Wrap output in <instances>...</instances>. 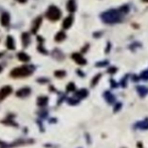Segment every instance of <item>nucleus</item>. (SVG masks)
Instances as JSON below:
<instances>
[{"mask_svg": "<svg viewBox=\"0 0 148 148\" xmlns=\"http://www.w3.org/2000/svg\"><path fill=\"white\" fill-rule=\"evenodd\" d=\"M101 18L105 23L107 24H114L121 22L123 19L122 14L120 13L118 9H111L103 12L101 14Z\"/></svg>", "mask_w": 148, "mask_h": 148, "instance_id": "nucleus-1", "label": "nucleus"}, {"mask_svg": "<svg viewBox=\"0 0 148 148\" xmlns=\"http://www.w3.org/2000/svg\"><path fill=\"white\" fill-rule=\"evenodd\" d=\"M34 66H21L14 68L10 72V77L13 79H22L29 77L34 72Z\"/></svg>", "mask_w": 148, "mask_h": 148, "instance_id": "nucleus-2", "label": "nucleus"}, {"mask_svg": "<svg viewBox=\"0 0 148 148\" xmlns=\"http://www.w3.org/2000/svg\"><path fill=\"white\" fill-rule=\"evenodd\" d=\"M35 141L34 139H16L13 142H5L3 140H0V148H15L22 145H29L33 144Z\"/></svg>", "mask_w": 148, "mask_h": 148, "instance_id": "nucleus-3", "label": "nucleus"}, {"mask_svg": "<svg viewBox=\"0 0 148 148\" xmlns=\"http://www.w3.org/2000/svg\"><path fill=\"white\" fill-rule=\"evenodd\" d=\"M45 16L51 21H58L62 17V11L58 6L51 5L45 12Z\"/></svg>", "mask_w": 148, "mask_h": 148, "instance_id": "nucleus-4", "label": "nucleus"}, {"mask_svg": "<svg viewBox=\"0 0 148 148\" xmlns=\"http://www.w3.org/2000/svg\"><path fill=\"white\" fill-rule=\"evenodd\" d=\"M14 118H15V116H14L13 114H8L7 117L4 119V120L0 121V123H1V124L6 125V126L18 127V124L15 122V121H14Z\"/></svg>", "mask_w": 148, "mask_h": 148, "instance_id": "nucleus-5", "label": "nucleus"}, {"mask_svg": "<svg viewBox=\"0 0 148 148\" xmlns=\"http://www.w3.org/2000/svg\"><path fill=\"white\" fill-rule=\"evenodd\" d=\"M13 92L11 86H4L0 89V102L3 101L6 97H8L9 95H11V93Z\"/></svg>", "mask_w": 148, "mask_h": 148, "instance_id": "nucleus-6", "label": "nucleus"}, {"mask_svg": "<svg viewBox=\"0 0 148 148\" xmlns=\"http://www.w3.org/2000/svg\"><path fill=\"white\" fill-rule=\"evenodd\" d=\"M41 23H42V16H37L32 22V26H31V33L35 34L38 31L39 27H40Z\"/></svg>", "mask_w": 148, "mask_h": 148, "instance_id": "nucleus-7", "label": "nucleus"}, {"mask_svg": "<svg viewBox=\"0 0 148 148\" xmlns=\"http://www.w3.org/2000/svg\"><path fill=\"white\" fill-rule=\"evenodd\" d=\"M30 93H31V89L29 87H23V88H20L19 90H17L15 95L18 98H26L30 95Z\"/></svg>", "mask_w": 148, "mask_h": 148, "instance_id": "nucleus-8", "label": "nucleus"}, {"mask_svg": "<svg viewBox=\"0 0 148 148\" xmlns=\"http://www.w3.org/2000/svg\"><path fill=\"white\" fill-rule=\"evenodd\" d=\"M72 59L75 60V62H77L78 64H80V66H84V64H87V60H85V58L83 57L81 53H75L72 55Z\"/></svg>", "mask_w": 148, "mask_h": 148, "instance_id": "nucleus-9", "label": "nucleus"}, {"mask_svg": "<svg viewBox=\"0 0 148 148\" xmlns=\"http://www.w3.org/2000/svg\"><path fill=\"white\" fill-rule=\"evenodd\" d=\"M0 23L4 26V27H7L10 23V15L7 12H3L0 16Z\"/></svg>", "mask_w": 148, "mask_h": 148, "instance_id": "nucleus-10", "label": "nucleus"}, {"mask_svg": "<svg viewBox=\"0 0 148 148\" xmlns=\"http://www.w3.org/2000/svg\"><path fill=\"white\" fill-rule=\"evenodd\" d=\"M47 103H49V98H47V96H39V97L37 98V100H36L37 106H38V107H40V108L47 107Z\"/></svg>", "mask_w": 148, "mask_h": 148, "instance_id": "nucleus-11", "label": "nucleus"}, {"mask_svg": "<svg viewBox=\"0 0 148 148\" xmlns=\"http://www.w3.org/2000/svg\"><path fill=\"white\" fill-rule=\"evenodd\" d=\"M73 22H74V17H73L72 15L66 17L64 21H62V28H64V29H69V28L72 26Z\"/></svg>", "mask_w": 148, "mask_h": 148, "instance_id": "nucleus-12", "label": "nucleus"}, {"mask_svg": "<svg viewBox=\"0 0 148 148\" xmlns=\"http://www.w3.org/2000/svg\"><path fill=\"white\" fill-rule=\"evenodd\" d=\"M21 40H22V47H27L30 43V35L28 32H23L21 34Z\"/></svg>", "mask_w": 148, "mask_h": 148, "instance_id": "nucleus-13", "label": "nucleus"}, {"mask_svg": "<svg viewBox=\"0 0 148 148\" xmlns=\"http://www.w3.org/2000/svg\"><path fill=\"white\" fill-rule=\"evenodd\" d=\"M6 47L10 51H14L15 49V42H14V39L11 35H8L6 37Z\"/></svg>", "mask_w": 148, "mask_h": 148, "instance_id": "nucleus-14", "label": "nucleus"}, {"mask_svg": "<svg viewBox=\"0 0 148 148\" xmlns=\"http://www.w3.org/2000/svg\"><path fill=\"white\" fill-rule=\"evenodd\" d=\"M51 56L53 57V59L58 60H62L64 59V55L62 53V51L59 49H55L51 53Z\"/></svg>", "mask_w": 148, "mask_h": 148, "instance_id": "nucleus-15", "label": "nucleus"}, {"mask_svg": "<svg viewBox=\"0 0 148 148\" xmlns=\"http://www.w3.org/2000/svg\"><path fill=\"white\" fill-rule=\"evenodd\" d=\"M66 9H68L69 12L73 13L77 10V3L76 0H69L68 3H66Z\"/></svg>", "mask_w": 148, "mask_h": 148, "instance_id": "nucleus-16", "label": "nucleus"}, {"mask_svg": "<svg viewBox=\"0 0 148 148\" xmlns=\"http://www.w3.org/2000/svg\"><path fill=\"white\" fill-rule=\"evenodd\" d=\"M16 57H17V59L19 60L20 62H28L30 60L29 56H28L26 53H23V51H19Z\"/></svg>", "mask_w": 148, "mask_h": 148, "instance_id": "nucleus-17", "label": "nucleus"}, {"mask_svg": "<svg viewBox=\"0 0 148 148\" xmlns=\"http://www.w3.org/2000/svg\"><path fill=\"white\" fill-rule=\"evenodd\" d=\"M88 90L86 89H82L80 90V91L76 92V98L78 100H81V99H84V98H86L87 96H88Z\"/></svg>", "mask_w": 148, "mask_h": 148, "instance_id": "nucleus-18", "label": "nucleus"}, {"mask_svg": "<svg viewBox=\"0 0 148 148\" xmlns=\"http://www.w3.org/2000/svg\"><path fill=\"white\" fill-rule=\"evenodd\" d=\"M135 128H138V129H148V119H145L143 121H140V122H137L135 124Z\"/></svg>", "mask_w": 148, "mask_h": 148, "instance_id": "nucleus-19", "label": "nucleus"}, {"mask_svg": "<svg viewBox=\"0 0 148 148\" xmlns=\"http://www.w3.org/2000/svg\"><path fill=\"white\" fill-rule=\"evenodd\" d=\"M66 34L64 32V31H59V32L56 34L55 40L58 41V42H60V41L64 40V39H66Z\"/></svg>", "mask_w": 148, "mask_h": 148, "instance_id": "nucleus-20", "label": "nucleus"}, {"mask_svg": "<svg viewBox=\"0 0 148 148\" xmlns=\"http://www.w3.org/2000/svg\"><path fill=\"white\" fill-rule=\"evenodd\" d=\"M137 92H138L140 97H145L148 94V89L144 86H139L138 88H137Z\"/></svg>", "mask_w": 148, "mask_h": 148, "instance_id": "nucleus-21", "label": "nucleus"}, {"mask_svg": "<svg viewBox=\"0 0 148 148\" xmlns=\"http://www.w3.org/2000/svg\"><path fill=\"white\" fill-rule=\"evenodd\" d=\"M104 97H105L106 101H107L108 103H110V104H112L114 101H115V97H114V96L112 95L110 92H106V93L104 94Z\"/></svg>", "mask_w": 148, "mask_h": 148, "instance_id": "nucleus-22", "label": "nucleus"}, {"mask_svg": "<svg viewBox=\"0 0 148 148\" xmlns=\"http://www.w3.org/2000/svg\"><path fill=\"white\" fill-rule=\"evenodd\" d=\"M66 75V71H62V70H58L55 72V76L56 78H59V79H62L64 78V76Z\"/></svg>", "mask_w": 148, "mask_h": 148, "instance_id": "nucleus-23", "label": "nucleus"}, {"mask_svg": "<svg viewBox=\"0 0 148 148\" xmlns=\"http://www.w3.org/2000/svg\"><path fill=\"white\" fill-rule=\"evenodd\" d=\"M41 109V111H39L38 113V116L40 117L41 119H45V118H47V115H49V112L47 111V110H45V108H40Z\"/></svg>", "mask_w": 148, "mask_h": 148, "instance_id": "nucleus-24", "label": "nucleus"}, {"mask_svg": "<svg viewBox=\"0 0 148 148\" xmlns=\"http://www.w3.org/2000/svg\"><path fill=\"white\" fill-rule=\"evenodd\" d=\"M37 51H38L40 53H42V55H49V53H47V51L45 49L43 45H38V47H37Z\"/></svg>", "mask_w": 148, "mask_h": 148, "instance_id": "nucleus-25", "label": "nucleus"}, {"mask_svg": "<svg viewBox=\"0 0 148 148\" xmlns=\"http://www.w3.org/2000/svg\"><path fill=\"white\" fill-rule=\"evenodd\" d=\"M76 90V86L74 83H69V85L66 86V92H75Z\"/></svg>", "mask_w": 148, "mask_h": 148, "instance_id": "nucleus-26", "label": "nucleus"}, {"mask_svg": "<svg viewBox=\"0 0 148 148\" xmlns=\"http://www.w3.org/2000/svg\"><path fill=\"white\" fill-rule=\"evenodd\" d=\"M101 76L102 75L101 74H98L97 76L95 77V78L92 80V87H94V86H96L97 85V83L99 82V80H100V78H101Z\"/></svg>", "mask_w": 148, "mask_h": 148, "instance_id": "nucleus-27", "label": "nucleus"}, {"mask_svg": "<svg viewBox=\"0 0 148 148\" xmlns=\"http://www.w3.org/2000/svg\"><path fill=\"white\" fill-rule=\"evenodd\" d=\"M79 102H80V100H78L77 98H70V99H68V103L70 105H77Z\"/></svg>", "mask_w": 148, "mask_h": 148, "instance_id": "nucleus-28", "label": "nucleus"}, {"mask_svg": "<svg viewBox=\"0 0 148 148\" xmlns=\"http://www.w3.org/2000/svg\"><path fill=\"white\" fill-rule=\"evenodd\" d=\"M118 10L120 11V13H121V14H125V13H128L129 7H128V6H126V5H124V6H122V7L119 8Z\"/></svg>", "mask_w": 148, "mask_h": 148, "instance_id": "nucleus-29", "label": "nucleus"}, {"mask_svg": "<svg viewBox=\"0 0 148 148\" xmlns=\"http://www.w3.org/2000/svg\"><path fill=\"white\" fill-rule=\"evenodd\" d=\"M36 82L39 83V84H47V83L49 82V80L47 78H38L36 80Z\"/></svg>", "mask_w": 148, "mask_h": 148, "instance_id": "nucleus-30", "label": "nucleus"}, {"mask_svg": "<svg viewBox=\"0 0 148 148\" xmlns=\"http://www.w3.org/2000/svg\"><path fill=\"white\" fill-rule=\"evenodd\" d=\"M140 79H143V80H145V81L148 80V71H144V72L141 73Z\"/></svg>", "mask_w": 148, "mask_h": 148, "instance_id": "nucleus-31", "label": "nucleus"}, {"mask_svg": "<svg viewBox=\"0 0 148 148\" xmlns=\"http://www.w3.org/2000/svg\"><path fill=\"white\" fill-rule=\"evenodd\" d=\"M37 125H38V127H39V130L40 131H45V128H43V126H42V123H41V121L40 120H37Z\"/></svg>", "mask_w": 148, "mask_h": 148, "instance_id": "nucleus-32", "label": "nucleus"}, {"mask_svg": "<svg viewBox=\"0 0 148 148\" xmlns=\"http://www.w3.org/2000/svg\"><path fill=\"white\" fill-rule=\"evenodd\" d=\"M37 41H38L39 45H43V42H45V38L38 35V36H37Z\"/></svg>", "mask_w": 148, "mask_h": 148, "instance_id": "nucleus-33", "label": "nucleus"}, {"mask_svg": "<svg viewBox=\"0 0 148 148\" xmlns=\"http://www.w3.org/2000/svg\"><path fill=\"white\" fill-rule=\"evenodd\" d=\"M116 71H117V69H116L115 66H111V69H109V70H108V73L112 74V73H115Z\"/></svg>", "mask_w": 148, "mask_h": 148, "instance_id": "nucleus-34", "label": "nucleus"}, {"mask_svg": "<svg viewBox=\"0 0 148 148\" xmlns=\"http://www.w3.org/2000/svg\"><path fill=\"white\" fill-rule=\"evenodd\" d=\"M108 64L107 62H98V64H96V66H106V64Z\"/></svg>", "mask_w": 148, "mask_h": 148, "instance_id": "nucleus-35", "label": "nucleus"}, {"mask_svg": "<svg viewBox=\"0 0 148 148\" xmlns=\"http://www.w3.org/2000/svg\"><path fill=\"white\" fill-rule=\"evenodd\" d=\"M45 147H55V148H58V146H56V145H53V144H45Z\"/></svg>", "mask_w": 148, "mask_h": 148, "instance_id": "nucleus-36", "label": "nucleus"}, {"mask_svg": "<svg viewBox=\"0 0 148 148\" xmlns=\"http://www.w3.org/2000/svg\"><path fill=\"white\" fill-rule=\"evenodd\" d=\"M120 107H121V104H118V105L116 106V109L114 110V111H115V112H117V110H119V109H120Z\"/></svg>", "mask_w": 148, "mask_h": 148, "instance_id": "nucleus-37", "label": "nucleus"}, {"mask_svg": "<svg viewBox=\"0 0 148 148\" xmlns=\"http://www.w3.org/2000/svg\"><path fill=\"white\" fill-rule=\"evenodd\" d=\"M16 1H18L19 3H25V2L27 1V0H16Z\"/></svg>", "mask_w": 148, "mask_h": 148, "instance_id": "nucleus-38", "label": "nucleus"}, {"mask_svg": "<svg viewBox=\"0 0 148 148\" xmlns=\"http://www.w3.org/2000/svg\"><path fill=\"white\" fill-rule=\"evenodd\" d=\"M78 74H80V75H81V77H84V73L81 72V71H78Z\"/></svg>", "mask_w": 148, "mask_h": 148, "instance_id": "nucleus-39", "label": "nucleus"}, {"mask_svg": "<svg viewBox=\"0 0 148 148\" xmlns=\"http://www.w3.org/2000/svg\"><path fill=\"white\" fill-rule=\"evenodd\" d=\"M56 121H57V119H51V120H49V122L53 123V122H56Z\"/></svg>", "mask_w": 148, "mask_h": 148, "instance_id": "nucleus-40", "label": "nucleus"}, {"mask_svg": "<svg viewBox=\"0 0 148 148\" xmlns=\"http://www.w3.org/2000/svg\"><path fill=\"white\" fill-rule=\"evenodd\" d=\"M2 70H3V69H2V66H1V64H0V73L2 72Z\"/></svg>", "mask_w": 148, "mask_h": 148, "instance_id": "nucleus-41", "label": "nucleus"}, {"mask_svg": "<svg viewBox=\"0 0 148 148\" xmlns=\"http://www.w3.org/2000/svg\"><path fill=\"white\" fill-rule=\"evenodd\" d=\"M142 1H144V2H148V0H142Z\"/></svg>", "mask_w": 148, "mask_h": 148, "instance_id": "nucleus-42", "label": "nucleus"}]
</instances>
